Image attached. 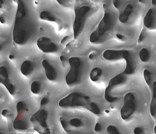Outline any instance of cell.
<instances>
[{
	"mask_svg": "<svg viewBox=\"0 0 156 134\" xmlns=\"http://www.w3.org/2000/svg\"><path fill=\"white\" fill-rule=\"evenodd\" d=\"M134 134H144V130L141 127H136L134 130Z\"/></svg>",
	"mask_w": 156,
	"mask_h": 134,
	"instance_id": "cell-27",
	"label": "cell"
},
{
	"mask_svg": "<svg viewBox=\"0 0 156 134\" xmlns=\"http://www.w3.org/2000/svg\"><path fill=\"white\" fill-rule=\"evenodd\" d=\"M136 110L135 97L133 93L128 92L126 94L123 100V104L121 108V118L123 120L129 118Z\"/></svg>",
	"mask_w": 156,
	"mask_h": 134,
	"instance_id": "cell-7",
	"label": "cell"
},
{
	"mask_svg": "<svg viewBox=\"0 0 156 134\" xmlns=\"http://www.w3.org/2000/svg\"><path fill=\"white\" fill-rule=\"evenodd\" d=\"M0 134H4L3 133H1V132H0Z\"/></svg>",
	"mask_w": 156,
	"mask_h": 134,
	"instance_id": "cell-45",
	"label": "cell"
},
{
	"mask_svg": "<svg viewBox=\"0 0 156 134\" xmlns=\"http://www.w3.org/2000/svg\"><path fill=\"white\" fill-rule=\"evenodd\" d=\"M31 91L35 94H39L41 90V83L38 81H34L31 85Z\"/></svg>",
	"mask_w": 156,
	"mask_h": 134,
	"instance_id": "cell-22",
	"label": "cell"
},
{
	"mask_svg": "<svg viewBox=\"0 0 156 134\" xmlns=\"http://www.w3.org/2000/svg\"><path fill=\"white\" fill-rule=\"evenodd\" d=\"M31 31V24L26 5L22 1H18L13 30L14 41L19 45L26 44Z\"/></svg>",
	"mask_w": 156,
	"mask_h": 134,
	"instance_id": "cell-1",
	"label": "cell"
},
{
	"mask_svg": "<svg viewBox=\"0 0 156 134\" xmlns=\"http://www.w3.org/2000/svg\"><path fill=\"white\" fill-rule=\"evenodd\" d=\"M116 37H117V38H118L120 40H123L124 39V36L122 35V34H119V33H117L116 34Z\"/></svg>",
	"mask_w": 156,
	"mask_h": 134,
	"instance_id": "cell-33",
	"label": "cell"
},
{
	"mask_svg": "<svg viewBox=\"0 0 156 134\" xmlns=\"http://www.w3.org/2000/svg\"><path fill=\"white\" fill-rule=\"evenodd\" d=\"M0 83L6 87L10 94L14 95L15 92V87L10 81L7 69L4 66L0 67Z\"/></svg>",
	"mask_w": 156,
	"mask_h": 134,
	"instance_id": "cell-10",
	"label": "cell"
},
{
	"mask_svg": "<svg viewBox=\"0 0 156 134\" xmlns=\"http://www.w3.org/2000/svg\"><path fill=\"white\" fill-rule=\"evenodd\" d=\"M17 111L18 114L23 113L24 111H27V106L23 101H19L17 104Z\"/></svg>",
	"mask_w": 156,
	"mask_h": 134,
	"instance_id": "cell-23",
	"label": "cell"
},
{
	"mask_svg": "<svg viewBox=\"0 0 156 134\" xmlns=\"http://www.w3.org/2000/svg\"><path fill=\"white\" fill-rule=\"evenodd\" d=\"M144 76L145 82L150 86L152 81V76L150 71L148 69H145L144 71Z\"/></svg>",
	"mask_w": 156,
	"mask_h": 134,
	"instance_id": "cell-24",
	"label": "cell"
},
{
	"mask_svg": "<svg viewBox=\"0 0 156 134\" xmlns=\"http://www.w3.org/2000/svg\"><path fill=\"white\" fill-rule=\"evenodd\" d=\"M90 6L84 5L75 10V17L73 23V33L76 39L82 32L88 13L90 11Z\"/></svg>",
	"mask_w": 156,
	"mask_h": 134,
	"instance_id": "cell-4",
	"label": "cell"
},
{
	"mask_svg": "<svg viewBox=\"0 0 156 134\" xmlns=\"http://www.w3.org/2000/svg\"><path fill=\"white\" fill-rule=\"evenodd\" d=\"M9 111L7 109H4L2 112V116H5V117H6L7 115L9 114Z\"/></svg>",
	"mask_w": 156,
	"mask_h": 134,
	"instance_id": "cell-34",
	"label": "cell"
},
{
	"mask_svg": "<svg viewBox=\"0 0 156 134\" xmlns=\"http://www.w3.org/2000/svg\"><path fill=\"white\" fill-rule=\"evenodd\" d=\"M40 18L44 21L48 22H54L57 21V18L55 15L49 11H42L40 15Z\"/></svg>",
	"mask_w": 156,
	"mask_h": 134,
	"instance_id": "cell-20",
	"label": "cell"
},
{
	"mask_svg": "<svg viewBox=\"0 0 156 134\" xmlns=\"http://www.w3.org/2000/svg\"><path fill=\"white\" fill-rule=\"evenodd\" d=\"M2 48H3V45L2 43H0V51L2 50Z\"/></svg>",
	"mask_w": 156,
	"mask_h": 134,
	"instance_id": "cell-42",
	"label": "cell"
},
{
	"mask_svg": "<svg viewBox=\"0 0 156 134\" xmlns=\"http://www.w3.org/2000/svg\"><path fill=\"white\" fill-rule=\"evenodd\" d=\"M0 22L2 23H5V18L2 15H0Z\"/></svg>",
	"mask_w": 156,
	"mask_h": 134,
	"instance_id": "cell-39",
	"label": "cell"
},
{
	"mask_svg": "<svg viewBox=\"0 0 156 134\" xmlns=\"http://www.w3.org/2000/svg\"><path fill=\"white\" fill-rule=\"evenodd\" d=\"M107 131L109 134H122L115 126L110 125L107 127Z\"/></svg>",
	"mask_w": 156,
	"mask_h": 134,
	"instance_id": "cell-26",
	"label": "cell"
},
{
	"mask_svg": "<svg viewBox=\"0 0 156 134\" xmlns=\"http://www.w3.org/2000/svg\"><path fill=\"white\" fill-rule=\"evenodd\" d=\"M144 23L147 28L150 29L156 28V17L153 9L151 8L148 10L144 18Z\"/></svg>",
	"mask_w": 156,
	"mask_h": 134,
	"instance_id": "cell-12",
	"label": "cell"
},
{
	"mask_svg": "<svg viewBox=\"0 0 156 134\" xmlns=\"http://www.w3.org/2000/svg\"><path fill=\"white\" fill-rule=\"evenodd\" d=\"M95 55H96V53L95 52H92L89 55V59L91 60H93L94 58V57H95Z\"/></svg>",
	"mask_w": 156,
	"mask_h": 134,
	"instance_id": "cell-37",
	"label": "cell"
},
{
	"mask_svg": "<svg viewBox=\"0 0 156 134\" xmlns=\"http://www.w3.org/2000/svg\"><path fill=\"white\" fill-rule=\"evenodd\" d=\"M150 112L151 116L156 117V82L153 83V94L150 105Z\"/></svg>",
	"mask_w": 156,
	"mask_h": 134,
	"instance_id": "cell-18",
	"label": "cell"
},
{
	"mask_svg": "<svg viewBox=\"0 0 156 134\" xmlns=\"http://www.w3.org/2000/svg\"><path fill=\"white\" fill-rule=\"evenodd\" d=\"M23 113L18 114V116L15 119L13 127L17 130H25L28 128V123L26 119L23 118Z\"/></svg>",
	"mask_w": 156,
	"mask_h": 134,
	"instance_id": "cell-15",
	"label": "cell"
},
{
	"mask_svg": "<svg viewBox=\"0 0 156 134\" xmlns=\"http://www.w3.org/2000/svg\"><path fill=\"white\" fill-rule=\"evenodd\" d=\"M113 4L114 6L116 8V9H118L119 6V1H113Z\"/></svg>",
	"mask_w": 156,
	"mask_h": 134,
	"instance_id": "cell-32",
	"label": "cell"
},
{
	"mask_svg": "<svg viewBox=\"0 0 156 134\" xmlns=\"http://www.w3.org/2000/svg\"><path fill=\"white\" fill-rule=\"evenodd\" d=\"M70 124L72 126L80 127L83 125V122L79 118H74L70 121Z\"/></svg>",
	"mask_w": 156,
	"mask_h": 134,
	"instance_id": "cell-25",
	"label": "cell"
},
{
	"mask_svg": "<svg viewBox=\"0 0 156 134\" xmlns=\"http://www.w3.org/2000/svg\"><path fill=\"white\" fill-rule=\"evenodd\" d=\"M94 130L97 132H100L102 130V126L101 124L100 123H97L95 125Z\"/></svg>",
	"mask_w": 156,
	"mask_h": 134,
	"instance_id": "cell-30",
	"label": "cell"
},
{
	"mask_svg": "<svg viewBox=\"0 0 156 134\" xmlns=\"http://www.w3.org/2000/svg\"><path fill=\"white\" fill-rule=\"evenodd\" d=\"M37 45L41 51L46 53L56 52L58 50L57 45L51 39L44 37L37 40Z\"/></svg>",
	"mask_w": 156,
	"mask_h": 134,
	"instance_id": "cell-8",
	"label": "cell"
},
{
	"mask_svg": "<svg viewBox=\"0 0 156 134\" xmlns=\"http://www.w3.org/2000/svg\"><path fill=\"white\" fill-rule=\"evenodd\" d=\"M57 1L60 5H65V4L67 2V1H63V0H58Z\"/></svg>",
	"mask_w": 156,
	"mask_h": 134,
	"instance_id": "cell-38",
	"label": "cell"
},
{
	"mask_svg": "<svg viewBox=\"0 0 156 134\" xmlns=\"http://www.w3.org/2000/svg\"><path fill=\"white\" fill-rule=\"evenodd\" d=\"M70 69L66 77V82L68 85H72L77 83L79 78L81 68L80 58L76 57L70 58L69 60Z\"/></svg>",
	"mask_w": 156,
	"mask_h": 134,
	"instance_id": "cell-5",
	"label": "cell"
},
{
	"mask_svg": "<svg viewBox=\"0 0 156 134\" xmlns=\"http://www.w3.org/2000/svg\"><path fill=\"white\" fill-rule=\"evenodd\" d=\"M60 59L62 63H64L66 61V58L65 56H63V55H61L60 56Z\"/></svg>",
	"mask_w": 156,
	"mask_h": 134,
	"instance_id": "cell-36",
	"label": "cell"
},
{
	"mask_svg": "<svg viewBox=\"0 0 156 134\" xmlns=\"http://www.w3.org/2000/svg\"><path fill=\"white\" fill-rule=\"evenodd\" d=\"M42 65L45 70L46 78H48L49 80L51 81L55 80L57 78V75L56 71L52 66L46 60H44L42 61Z\"/></svg>",
	"mask_w": 156,
	"mask_h": 134,
	"instance_id": "cell-14",
	"label": "cell"
},
{
	"mask_svg": "<svg viewBox=\"0 0 156 134\" xmlns=\"http://www.w3.org/2000/svg\"><path fill=\"white\" fill-rule=\"evenodd\" d=\"M34 64L30 60H27L22 63L21 66V71L24 76L29 75L33 71Z\"/></svg>",
	"mask_w": 156,
	"mask_h": 134,
	"instance_id": "cell-17",
	"label": "cell"
},
{
	"mask_svg": "<svg viewBox=\"0 0 156 134\" xmlns=\"http://www.w3.org/2000/svg\"><path fill=\"white\" fill-rule=\"evenodd\" d=\"M102 70L99 67H95L90 72V78L91 80L93 82H96L100 79L102 76Z\"/></svg>",
	"mask_w": 156,
	"mask_h": 134,
	"instance_id": "cell-19",
	"label": "cell"
},
{
	"mask_svg": "<svg viewBox=\"0 0 156 134\" xmlns=\"http://www.w3.org/2000/svg\"><path fill=\"white\" fill-rule=\"evenodd\" d=\"M69 38V36H65L63 39L62 40V41H61V44H63L66 41L68 40V39Z\"/></svg>",
	"mask_w": 156,
	"mask_h": 134,
	"instance_id": "cell-35",
	"label": "cell"
},
{
	"mask_svg": "<svg viewBox=\"0 0 156 134\" xmlns=\"http://www.w3.org/2000/svg\"><path fill=\"white\" fill-rule=\"evenodd\" d=\"M49 99L48 97H44L43 99H41V106H44L48 103Z\"/></svg>",
	"mask_w": 156,
	"mask_h": 134,
	"instance_id": "cell-31",
	"label": "cell"
},
{
	"mask_svg": "<svg viewBox=\"0 0 156 134\" xmlns=\"http://www.w3.org/2000/svg\"><path fill=\"white\" fill-rule=\"evenodd\" d=\"M127 80V76L123 72L117 75L112 78L109 82L105 90V98L107 102L113 103L117 101L118 97L111 96V91L113 88L117 85L124 84Z\"/></svg>",
	"mask_w": 156,
	"mask_h": 134,
	"instance_id": "cell-6",
	"label": "cell"
},
{
	"mask_svg": "<svg viewBox=\"0 0 156 134\" xmlns=\"http://www.w3.org/2000/svg\"><path fill=\"white\" fill-rule=\"evenodd\" d=\"M139 57L143 62H147L150 60V51L146 48H143L140 51Z\"/></svg>",
	"mask_w": 156,
	"mask_h": 134,
	"instance_id": "cell-21",
	"label": "cell"
},
{
	"mask_svg": "<svg viewBox=\"0 0 156 134\" xmlns=\"http://www.w3.org/2000/svg\"><path fill=\"white\" fill-rule=\"evenodd\" d=\"M152 4L153 5H156V1L155 0H153L152 1Z\"/></svg>",
	"mask_w": 156,
	"mask_h": 134,
	"instance_id": "cell-43",
	"label": "cell"
},
{
	"mask_svg": "<svg viewBox=\"0 0 156 134\" xmlns=\"http://www.w3.org/2000/svg\"><path fill=\"white\" fill-rule=\"evenodd\" d=\"M105 112L106 113L108 114L109 113V111L108 110H105Z\"/></svg>",
	"mask_w": 156,
	"mask_h": 134,
	"instance_id": "cell-44",
	"label": "cell"
},
{
	"mask_svg": "<svg viewBox=\"0 0 156 134\" xmlns=\"http://www.w3.org/2000/svg\"><path fill=\"white\" fill-rule=\"evenodd\" d=\"M123 58L126 60V68L123 71L125 74H133L136 72V65L133 60V57L130 51L123 50Z\"/></svg>",
	"mask_w": 156,
	"mask_h": 134,
	"instance_id": "cell-11",
	"label": "cell"
},
{
	"mask_svg": "<svg viewBox=\"0 0 156 134\" xmlns=\"http://www.w3.org/2000/svg\"><path fill=\"white\" fill-rule=\"evenodd\" d=\"M123 50H116L107 49L103 53L102 56L105 60L109 61L119 60L123 58Z\"/></svg>",
	"mask_w": 156,
	"mask_h": 134,
	"instance_id": "cell-13",
	"label": "cell"
},
{
	"mask_svg": "<svg viewBox=\"0 0 156 134\" xmlns=\"http://www.w3.org/2000/svg\"><path fill=\"white\" fill-rule=\"evenodd\" d=\"M60 122L61 124L62 125V127L65 131H67L68 130V125H67V122L66 121V119H63L62 118H61L60 119Z\"/></svg>",
	"mask_w": 156,
	"mask_h": 134,
	"instance_id": "cell-29",
	"label": "cell"
},
{
	"mask_svg": "<svg viewBox=\"0 0 156 134\" xmlns=\"http://www.w3.org/2000/svg\"><path fill=\"white\" fill-rule=\"evenodd\" d=\"M104 17L100 21L97 28L90 35L89 41L91 43L99 41L107 31L110 30L114 24V17L106 5H104Z\"/></svg>",
	"mask_w": 156,
	"mask_h": 134,
	"instance_id": "cell-3",
	"label": "cell"
},
{
	"mask_svg": "<svg viewBox=\"0 0 156 134\" xmlns=\"http://www.w3.org/2000/svg\"><path fill=\"white\" fill-rule=\"evenodd\" d=\"M133 7L132 5L128 4L124 9L122 13L120 14L119 17V19L122 23H125L128 21L129 17L133 12Z\"/></svg>",
	"mask_w": 156,
	"mask_h": 134,
	"instance_id": "cell-16",
	"label": "cell"
},
{
	"mask_svg": "<svg viewBox=\"0 0 156 134\" xmlns=\"http://www.w3.org/2000/svg\"><path fill=\"white\" fill-rule=\"evenodd\" d=\"M9 59H10V60H13V59H14V55H10L9 56Z\"/></svg>",
	"mask_w": 156,
	"mask_h": 134,
	"instance_id": "cell-41",
	"label": "cell"
},
{
	"mask_svg": "<svg viewBox=\"0 0 156 134\" xmlns=\"http://www.w3.org/2000/svg\"><path fill=\"white\" fill-rule=\"evenodd\" d=\"M4 1H2V0H0V9L2 7V5L4 4Z\"/></svg>",
	"mask_w": 156,
	"mask_h": 134,
	"instance_id": "cell-40",
	"label": "cell"
},
{
	"mask_svg": "<svg viewBox=\"0 0 156 134\" xmlns=\"http://www.w3.org/2000/svg\"><path fill=\"white\" fill-rule=\"evenodd\" d=\"M48 117V112H46V110H40L33 115L31 119L32 122L35 121L39 123L41 127L44 129V134L51 133L50 129L48 128V123L46 122Z\"/></svg>",
	"mask_w": 156,
	"mask_h": 134,
	"instance_id": "cell-9",
	"label": "cell"
},
{
	"mask_svg": "<svg viewBox=\"0 0 156 134\" xmlns=\"http://www.w3.org/2000/svg\"><path fill=\"white\" fill-rule=\"evenodd\" d=\"M58 105L61 107H83L96 115H100L101 111L99 106L93 101L90 97L73 92L63 97L58 102Z\"/></svg>",
	"mask_w": 156,
	"mask_h": 134,
	"instance_id": "cell-2",
	"label": "cell"
},
{
	"mask_svg": "<svg viewBox=\"0 0 156 134\" xmlns=\"http://www.w3.org/2000/svg\"><path fill=\"white\" fill-rule=\"evenodd\" d=\"M145 30H144L143 29L140 32V35L139 36V39H138V43H140L144 41V40L145 39Z\"/></svg>",
	"mask_w": 156,
	"mask_h": 134,
	"instance_id": "cell-28",
	"label": "cell"
}]
</instances>
